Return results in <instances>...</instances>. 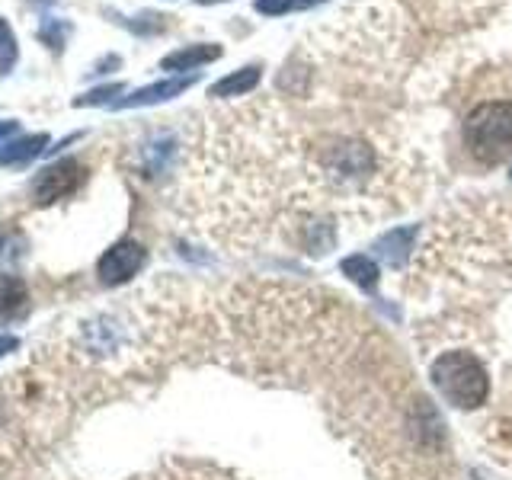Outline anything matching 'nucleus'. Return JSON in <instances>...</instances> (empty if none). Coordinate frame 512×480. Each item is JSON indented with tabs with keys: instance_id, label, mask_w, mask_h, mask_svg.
I'll use <instances>...</instances> for the list:
<instances>
[{
	"instance_id": "nucleus-1",
	"label": "nucleus",
	"mask_w": 512,
	"mask_h": 480,
	"mask_svg": "<svg viewBox=\"0 0 512 480\" xmlns=\"http://www.w3.org/2000/svg\"><path fill=\"white\" fill-rule=\"evenodd\" d=\"M464 144L480 164H503L512 157V100L487 96L464 119Z\"/></svg>"
},
{
	"instance_id": "nucleus-2",
	"label": "nucleus",
	"mask_w": 512,
	"mask_h": 480,
	"mask_svg": "<svg viewBox=\"0 0 512 480\" xmlns=\"http://www.w3.org/2000/svg\"><path fill=\"white\" fill-rule=\"evenodd\" d=\"M432 384L439 388V394L458 410H474L487 400L490 394V378L487 368L480 365L471 352H442V356L432 362Z\"/></svg>"
},
{
	"instance_id": "nucleus-3",
	"label": "nucleus",
	"mask_w": 512,
	"mask_h": 480,
	"mask_svg": "<svg viewBox=\"0 0 512 480\" xmlns=\"http://www.w3.org/2000/svg\"><path fill=\"white\" fill-rule=\"evenodd\" d=\"M84 180H87V167L74 157H64L36 176L32 196H36L39 205H52L64 196H71V192H77V186H84Z\"/></svg>"
},
{
	"instance_id": "nucleus-4",
	"label": "nucleus",
	"mask_w": 512,
	"mask_h": 480,
	"mask_svg": "<svg viewBox=\"0 0 512 480\" xmlns=\"http://www.w3.org/2000/svg\"><path fill=\"white\" fill-rule=\"evenodd\" d=\"M144 263H148V250H144L138 240H119V244H112L100 256L96 272H100L103 285H122L132 279Z\"/></svg>"
},
{
	"instance_id": "nucleus-5",
	"label": "nucleus",
	"mask_w": 512,
	"mask_h": 480,
	"mask_svg": "<svg viewBox=\"0 0 512 480\" xmlns=\"http://www.w3.org/2000/svg\"><path fill=\"white\" fill-rule=\"evenodd\" d=\"M199 80V74H186V77H170V80H160V84L151 87H141L135 93L122 96L116 100V109H138V106H157V103H167L173 96H180L183 90H189L192 84Z\"/></svg>"
},
{
	"instance_id": "nucleus-6",
	"label": "nucleus",
	"mask_w": 512,
	"mask_h": 480,
	"mask_svg": "<svg viewBox=\"0 0 512 480\" xmlns=\"http://www.w3.org/2000/svg\"><path fill=\"white\" fill-rule=\"evenodd\" d=\"M221 58V45H186L180 52H170L164 61H160V68L164 71H196L208 61H218Z\"/></svg>"
},
{
	"instance_id": "nucleus-7",
	"label": "nucleus",
	"mask_w": 512,
	"mask_h": 480,
	"mask_svg": "<svg viewBox=\"0 0 512 480\" xmlns=\"http://www.w3.org/2000/svg\"><path fill=\"white\" fill-rule=\"evenodd\" d=\"M263 80V71L256 68V64H250V68H240L228 77H221L218 84L208 90V96H218V100H231V96H247L250 90L260 87Z\"/></svg>"
},
{
	"instance_id": "nucleus-8",
	"label": "nucleus",
	"mask_w": 512,
	"mask_h": 480,
	"mask_svg": "<svg viewBox=\"0 0 512 480\" xmlns=\"http://www.w3.org/2000/svg\"><path fill=\"white\" fill-rule=\"evenodd\" d=\"M413 240H416V228H397V231H391V234H384L378 244H375V250L388 260L391 266H404L407 263V256H410V250H413Z\"/></svg>"
},
{
	"instance_id": "nucleus-9",
	"label": "nucleus",
	"mask_w": 512,
	"mask_h": 480,
	"mask_svg": "<svg viewBox=\"0 0 512 480\" xmlns=\"http://www.w3.org/2000/svg\"><path fill=\"white\" fill-rule=\"evenodd\" d=\"M340 269L346 272V276L356 282L359 288H365V292H375L378 288V266L375 260H368L365 253H356V256H346V260L340 263Z\"/></svg>"
},
{
	"instance_id": "nucleus-10",
	"label": "nucleus",
	"mask_w": 512,
	"mask_h": 480,
	"mask_svg": "<svg viewBox=\"0 0 512 480\" xmlns=\"http://www.w3.org/2000/svg\"><path fill=\"white\" fill-rule=\"evenodd\" d=\"M48 144V135H29L23 141H13V144H4L0 148V164H26L36 154H42V148Z\"/></svg>"
},
{
	"instance_id": "nucleus-11",
	"label": "nucleus",
	"mask_w": 512,
	"mask_h": 480,
	"mask_svg": "<svg viewBox=\"0 0 512 480\" xmlns=\"http://www.w3.org/2000/svg\"><path fill=\"white\" fill-rule=\"evenodd\" d=\"M26 282L16 276H0V314L16 311L26 301Z\"/></svg>"
},
{
	"instance_id": "nucleus-12",
	"label": "nucleus",
	"mask_w": 512,
	"mask_h": 480,
	"mask_svg": "<svg viewBox=\"0 0 512 480\" xmlns=\"http://www.w3.org/2000/svg\"><path fill=\"white\" fill-rule=\"evenodd\" d=\"M16 64V39L7 20H0V77L10 74Z\"/></svg>"
},
{
	"instance_id": "nucleus-13",
	"label": "nucleus",
	"mask_w": 512,
	"mask_h": 480,
	"mask_svg": "<svg viewBox=\"0 0 512 480\" xmlns=\"http://www.w3.org/2000/svg\"><path fill=\"white\" fill-rule=\"evenodd\" d=\"M116 93H122V84H109V87H100V90H90L84 96H77L74 106H100V103H106L109 96H116Z\"/></svg>"
},
{
	"instance_id": "nucleus-14",
	"label": "nucleus",
	"mask_w": 512,
	"mask_h": 480,
	"mask_svg": "<svg viewBox=\"0 0 512 480\" xmlns=\"http://www.w3.org/2000/svg\"><path fill=\"white\" fill-rule=\"evenodd\" d=\"M256 13H263V16H282L288 10H295L298 7V0H256Z\"/></svg>"
},
{
	"instance_id": "nucleus-15",
	"label": "nucleus",
	"mask_w": 512,
	"mask_h": 480,
	"mask_svg": "<svg viewBox=\"0 0 512 480\" xmlns=\"http://www.w3.org/2000/svg\"><path fill=\"white\" fill-rule=\"evenodd\" d=\"M16 346H20V340H16V336H10V333L0 336V356H7V352H13Z\"/></svg>"
},
{
	"instance_id": "nucleus-16",
	"label": "nucleus",
	"mask_w": 512,
	"mask_h": 480,
	"mask_svg": "<svg viewBox=\"0 0 512 480\" xmlns=\"http://www.w3.org/2000/svg\"><path fill=\"white\" fill-rule=\"evenodd\" d=\"M16 128H20L16 122H4V125H0V148H4V141L16 132Z\"/></svg>"
},
{
	"instance_id": "nucleus-17",
	"label": "nucleus",
	"mask_w": 512,
	"mask_h": 480,
	"mask_svg": "<svg viewBox=\"0 0 512 480\" xmlns=\"http://www.w3.org/2000/svg\"><path fill=\"white\" fill-rule=\"evenodd\" d=\"M314 4H324V0H298V7H314Z\"/></svg>"
},
{
	"instance_id": "nucleus-18",
	"label": "nucleus",
	"mask_w": 512,
	"mask_h": 480,
	"mask_svg": "<svg viewBox=\"0 0 512 480\" xmlns=\"http://www.w3.org/2000/svg\"><path fill=\"white\" fill-rule=\"evenodd\" d=\"M199 4H221V0H199Z\"/></svg>"
}]
</instances>
